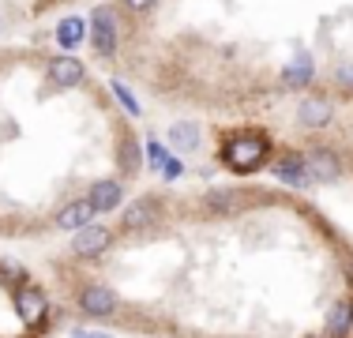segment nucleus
<instances>
[{"mask_svg":"<svg viewBox=\"0 0 353 338\" xmlns=\"http://www.w3.org/2000/svg\"><path fill=\"white\" fill-rule=\"evenodd\" d=\"M113 95L124 101V109H128V113H139V101L128 95V87H124V83H113Z\"/></svg>","mask_w":353,"mask_h":338,"instance_id":"obj_18","label":"nucleus"},{"mask_svg":"<svg viewBox=\"0 0 353 338\" xmlns=\"http://www.w3.org/2000/svg\"><path fill=\"white\" fill-rule=\"evenodd\" d=\"M342 83H350V87H353V68H342Z\"/></svg>","mask_w":353,"mask_h":338,"instance_id":"obj_21","label":"nucleus"},{"mask_svg":"<svg viewBox=\"0 0 353 338\" xmlns=\"http://www.w3.org/2000/svg\"><path fill=\"white\" fill-rule=\"evenodd\" d=\"M147 158H150V166H154V169H162L170 155L162 150V143H147Z\"/></svg>","mask_w":353,"mask_h":338,"instance_id":"obj_19","label":"nucleus"},{"mask_svg":"<svg viewBox=\"0 0 353 338\" xmlns=\"http://www.w3.org/2000/svg\"><path fill=\"white\" fill-rule=\"evenodd\" d=\"M121 199H124V188L117 181H98L94 188H90V196H87V203L94 207V215L98 210H113Z\"/></svg>","mask_w":353,"mask_h":338,"instance_id":"obj_8","label":"nucleus"},{"mask_svg":"<svg viewBox=\"0 0 353 338\" xmlns=\"http://www.w3.org/2000/svg\"><path fill=\"white\" fill-rule=\"evenodd\" d=\"M90 218H94V207H90L87 199H79V203H72V207H64L61 215H57V230L79 233L83 226H90Z\"/></svg>","mask_w":353,"mask_h":338,"instance_id":"obj_7","label":"nucleus"},{"mask_svg":"<svg viewBox=\"0 0 353 338\" xmlns=\"http://www.w3.org/2000/svg\"><path fill=\"white\" fill-rule=\"evenodd\" d=\"M170 143L176 150H196L199 147V128H196V124H188V121L173 124V128H170Z\"/></svg>","mask_w":353,"mask_h":338,"instance_id":"obj_12","label":"nucleus"},{"mask_svg":"<svg viewBox=\"0 0 353 338\" xmlns=\"http://www.w3.org/2000/svg\"><path fill=\"white\" fill-rule=\"evenodd\" d=\"M136 169H139V147L124 143V173H136Z\"/></svg>","mask_w":353,"mask_h":338,"instance_id":"obj_17","label":"nucleus"},{"mask_svg":"<svg viewBox=\"0 0 353 338\" xmlns=\"http://www.w3.org/2000/svg\"><path fill=\"white\" fill-rule=\"evenodd\" d=\"M83 34H87V23L83 19H64L61 30H57V41H61V49H72L83 41Z\"/></svg>","mask_w":353,"mask_h":338,"instance_id":"obj_13","label":"nucleus"},{"mask_svg":"<svg viewBox=\"0 0 353 338\" xmlns=\"http://www.w3.org/2000/svg\"><path fill=\"white\" fill-rule=\"evenodd\" d=\"M267 155H271V139L267 135H241V139L225 143V150H222V158L233 169H256Z\"/></svg>","mask_w":353,"mask_h":338,"instance_id":"obj_1","label":"nucleus"},{"mask_svg":"<svg viewBox=\"0 0 353 338\" xmlns=\"http://www.w3.org/2000/svg\"><path fill=\"white\" fill-rule=\"evenodd\" d=\"M15 308H19V316L27 319V324H41L46 312H49V304H46V297H41L34 286H23V290L15 293Z\"/></svg>","mask_w":353,"mask_h":338,"instance_id":"obj_5","label":"nucleus"},{"mask_svg":"<svg viewBox=\"0 0 353 338\" xmlns=\"http://www.w3.org/2000/svg\"><path fill=\"white\" fill-rule=\"evenodd\" d=\"M90 41H94L98 53H113L117 49V23L109 12H98L94 23H90Z\"/></svg>","mask_w":353,"mask_h":338,"instance_id":"obj_6","label":"nucleus"},{"mask_svg":"<svg viewBox=\"0 0 353 338\" xmlns=\"http://www.w3.org/2000/svg\"><path fill=\"white\" fill-rule=\"evenodd\" d=\"M308 72H312V61H308V57L301 53V57H297V64H293L285 75H290V83H308Z\"/></svg>","mask_w":353,"mask_h":338,"instance_id":"obj_15","label":"nucleus"},{"mask_svg":"<svg viewBox=\"0 0 353 338\" xmlns=\"http://www.w3.org/2000/svg\"><path fill=\"white\" fill-rule=\"evenodd\" d=\"M49 75H53L61 87H79V79H83V64L79 61H72V57H57L53 64H49Z\"/></svg>","mask_w":353,"mask_h":338,"instance_id":"obj_11","label":"nucleus"},{"mask_svg":"<svg viewBox=\"0 0 353 338\" xmlns=\"http://www.w3.org/2000/svg\"><path fill=\"white\" fill-rule=\"evenodd\" d=\"M79 308L87 312V316H109V312L117 308V297L105 286H87V290L79 293Z\"/></svg>","mask_w":353,"mask_h":338,"instance_id":"obj_4","label":"nucleus"},{"mask_svg":"<svg viewBox=\"0 0 353 338\" xmlns=\"http://www.w3.org/2000/svg\"><path fill=\"white\" fill-rule=\"evenodd\" d=\"M301 121L305 124H327L331 121V109H327L323 101H305V106H301Z\"/></svg>","mask_w":353,"mask_h":338,"instance_id":"obj_14","label":"nucleus"},{"mask_svg":"<svg viewBox=\"0 0 353 338\" xmlns=\"http://www.w3.org/2000/svg\"><path fill=\"white\" fill-rule=\"evenodd\" d=\"M305 162H308L312 181H334L339 177V158L331 150H312V155H305Z\"/></svg>","mask_w":353,"mask_h":338,"instance_id":"obj_9","label":"nucleus"},{"mask_svg":"<svg viewBox=\"0 0 353 338\" xmlns=\"http://www.w3.org/2000/svg\"><path fill=\"white\" fill-rule=\"evenodd\" d=\"M274 177L285 184H293V188H308L312 184V173H308V162L305 155H285L279 166H274Z\"/></svg>","mask_w":353,"mask_h":338,"instance_id":"obj_3","label":"nucleus"},{"mask_svg":"<svg viewBox=\"0 0 353 338\" xmlns=\"http://www.w3.org/2000/svg\"><path fill=\"white\" fill-rule=\"evenodd\" d=\"M109 241H113V233H109V226H83L79 233H75V252L79 256H98V252H105L109 248Z\"/></svg>","mask_w":353,"mask_h":338,"instance_id":"obj_2","label":"nucleus"},{"mask_svg":"<svg viewBox=\"0 0 353 338\" xmlns=\"http://www.w3.org/2000/svg\"><path fill=\"white\" fill-rule=\"evenodd\" d=\"M147 4H154V0H128V8H147Z\"/></svg>","mask_w":353,"mask_h":338,"instance_id":"obj_22","label":"nucleus"},{"mask_svg":"<svg viewBox=\"0 0 353 338\" xmlns=\"http://www.w3.org/2000/svg\"><path fill=\"white\" fill-rule=\"evenodd\" d=\"M158 222V203L154 199H139L136 207L124 215V230H147V226H154Z\"/></svg>","mask_w":353,"mask_h":338,"instance_id":"obj_10","label":"nucleus"},{"mask_svg":"<svg viewBox=\"0 0 353 338\" xmlns=\"http://www.w3.org/2000/svg\"><path fill=\"white\" fill-rule=\"evenodd\" d=\"M158 173H162V177H165V181H176V177H181V173H184V166H181V162H176V158H165V166H162V169H158Z\"/></svg>","mask_w":353,"mask_h":338,"instance_id":"obj_20","label":"nucleus"},{"mask_svg":"<svg viewBox=\"0 0 353 338\" xmlns=\"http://www.w3.org/2000/svg\"><path fill=\"white\" fill-rule=\"evenodd\" d=\"M350 324H353V304H342L339 312H334V331H350Z\"/></svg>","mask_w":353,"mask_h":338,"instance_id":"obj_16","label":"nucleus"}]
</instances>
